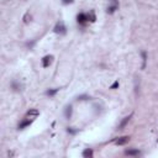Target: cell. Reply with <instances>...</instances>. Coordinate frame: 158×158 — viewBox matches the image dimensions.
Here are the masks:
<instances>
[{"label": "cell", "instance_id": "obj_1", "mask_svg": "<svg viewBox=\"0 0 158 158\" xmlns=\"http://www.w3.org/2000/svg\"><path fill=\"white\" fill-rule=\"evenodd\" d=\"M66 30L67 29H66L64 24H63L62 21H59L58 24L56 25V27H54V32L56 33H62V35H63V33H66Z\"/></svg>", "mask_w": 158, "mask_h": 158}, {"label": "cell", "instance_id": "obj_2", "mask_svg": "<svg viewBox=\"0 0 158 158\" xmlns=\"http://www.w3.org/2000/svg\"><path fill=\"white\" fill-rule=\"evenodd\" d=\"M129 141H130V137H129V136H122V137L116 138V140H115V143L119 145V146H122V145H126Z\"/></svg>", "mask_w": 158, "mask_h": 158}, {"label": "cell", "instance_id": "obj_3", "mask_svg": "<svg viewBox=\"0 0 158 158\" xmlns=\"http://www.w3.org/2000/svg\"><path fill=\"white\" fill-rule=\"evenodd\" d=\"M52 61H53V56H46V57H43V59H42V66L44 68H47V67L51 66Z\"/></svg>", "mask_w": 158, "mask_h": 158}, {"label": "cell", "instance_id": "obj_4", "mask_svg": "<svg viewBox=\"0 0 158 158\" xmlns=\"http://www.w3.org/2000/svg\"><path fill=\"white\" fill-rule=\"evenodd\" d=\"M131 118H132V114H130L129 116H126V118H123V120L121 121V123H120V125H119V127H118V129H119V130H122L123 127H125V126L127 125V123H129V121L131 120Z\"/></svg>", "mask_w": 158, "mask_h": 158}, {"label": "cell", "instance_id": "obj_5", "mask_svg": "<svg viewBox=\"0 0 158 158\" xmlns=\"http://www.w3.org/2000/svg\"><path fill=\"white\" fill-rule=\"evenodd\" d=\"M77 20H78V24L80 25H84L86 21H88V16H86L85 14H79L77 16Z\"/></svg>", "mask_w": 158, "mask_h": 158}, {"label": "cell", "instance_id": "obj_6", "mask_svg": "<svg viewBox=\"0 0 158 158\" xmlns=\"http://www.w3.org/2000/svg\"><path fill=\"white\" fill-rule=\"evenodd\" d=\"M111 3H112V5H110V6L108 7V13H109V14H112L116 9H118V6H119V5H118V1H116V0H111Z\"/></svg>", "mask_w": 158, "mask_h": 158}, {"label": "cell", "instance_id": "obj_7", "mask_svg": "<svg viewBox=\"0 0 158 158\" xmlns=\"http://www.w3.org/2000/svg\"><path fill=\"white\" fill-rule=\"evenodd\" d=\"M125 155L126 156H140L141 152L138 151V149H126Z\"/></svg>", "mask_w": 158, "mask_h": 158}, {"label": "cell", "instance_id": "obj_8", "mask_svg": "<svg viewBox=\"0 0 158 158\" xmlns=\"http://www.w3.org/2000/svg\"><path fill=\"white\" fill-rule=\"evenodd\" d=\"M26 116H27V118H30L31 120H33V119L36 118V116H39V111H37V110H30Z\"/></svg>", "mask_w": 158, "mask_h": 158}, {"label": "cell", "instance_id": "obj_9", "mask_svg": "<svg viewBox=\"0 0 158 158\" xmlns=\"http://www.w3.org/2000/svg\"><path fill=\"white\" fill-rule=\"evenodd\" d=\"M31 122H32V120H25V121H22L21 123H20V125H19V129H20V130H22V129H25V127L26 126H29V125H31Z\"/></svg>", "mask_w": 158, "mask_h": 158}, {"label": "cell", "instance_id": "obj_10", "mask_svg": "<svg viewBox=\"0 0 158 158\" xmlns=\"http://www.w3.org/2000/svg\"><path fill=\"white\" fill-rule=\"evenodd\" d=\"M64 115H66V118H67V119H69L70 116H72V106H70V105H68V106L66 108Z\"/></svg>", "mask_w": 158, "mask_h": 158}, {"label": "cell", "instance_id": "obj_11", "mask_svg": "<svg viewBox=\"0 0 158 158\" xmlns=\"http://www.w3.org/2000/svg\"><path fill=\"white\" fill-rule=\"evenodd\" d=\"M83 157H85V158H92L93 157V151L92 149H85L84 152H83Z\"/></svg>", "mask_w": 158, "mask_h": 158}, {"label": "cell", "instance_id": "obj_12", "mask_svg": "<svg viewBox=\"0 0 158 158\" xmlns=\"http://www.w3.org/2000/svg\"><path fill=\"white\" fill-rule=\"evenodd\" d=\"M86 16H88V20L90 19V21H92V22H94V21H95V15H94V13H93V11H92V13H90V14H88V15H86Z\"/></svg>", "mask_w": 158, "mask_h": 158}, {"label": "cell", "instance_id": "obj_13", "mask_svg": "<svg viewBox=\"0 0 158 158\" xmlns=\"http://www.w3.org/2000/svg\"><path fill=\"white\" fill-rule=\"evenodd\" d=\"M58 90H59V89H53V90H47V92H46V94H47V95H50V96H52V95H54V94H56V93H57V92H58Z\"/></svg>", "mask_w": 158, "mask_h": 158}, {"label": "cell", "instance_id": "obj_14", "mask_svg": "<svg viewBox=\"0 0 158 158\" xmlns=\"http://www.w3.org/2000/svg\"><path fill=\"white\" fill-rule=\"evenodd\" d=\"M118 86H119V82H115L114 84L111 85V88H110V89H115V88H118Z\"/></svg>", "mask_w": 158, "mask_h": 158}, {"label": "cell", "instance_id": "obj_15", "mask_svg": "<svg viewBox=\"0 0 158 158\" xmlns=\"http://www.w3.org/2000/svg\"><path fill=\"white\" fill-rule=\"evenodd\" d=\"M62 3L63 4H72L73 0H62Z\"/></svg>", "mask_w": 158, "mask_h": 158}, {"label": "cell", "instance_id": "obj_16", "mask_svg": "<svg viewBox=\"0 0 158 158\" xmlns=\"http://www.w3.org/2000/svg\"><path fill=\"white\" fill-rule=\"evenodd\" d=\"M86 98H88V96H84V95H83V96H79V98H78V99H79V100H85V99H86Z\"/></svg>", "mask_w": 158, "mask_h": 158}]
</instances>
